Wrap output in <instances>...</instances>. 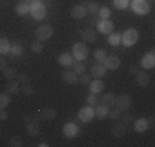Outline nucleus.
<instances>
[{
  "instance_id": "nucleus-1",
  "label": "nucleus",
  "mask_w": 155,
  "mask_h": 147,
  "mask_svg": "<svg viewBox=\"0 0 155 147\" xmlns=\"http://www.w3.org/2000/svg\"><path fill=\"white\" fill-rule=\"evenodd\" d=\"M71 55H73V59L74 61H78V62H84L85 59L88 58V54H89V51H88V47L85 43H82V41H77V43H74L73 47H71Z\"/></svg>"
},
{
  "instance_id": "nucleus-2",
  "label": "nucleus",
  "mask_w": 155,
  "mask_h": 147,
  "mask_svg": "<svg viewBox=\"0 0 155 147\" xmlns=\"http://www.w3.org/2000/svg\"><path fill=\"white\" fill-rule=\"evenodd\" d=\"M137 40H139V32L135 28H129L121 35V43H122L124 47H132V45H135L137 43Z\"/></svg>"
},
{
  "instance_id": "nucleus-3",
  "label": "nucleus",
  "mask_w": 155,
  "mask_h": 147,
  "mask_svg": "<svg viewBox=\"0 0 155 147\" xmlns=\"http://www.w3.org/2000/svg\"><path fill=\"white\" fill-rule=\"evenodd\" d=\"M29 14L35 21H43L47 17V7L43 2H36V3H30V11Z\"/></svg>"
},
{
  "instance_id": "nucleus-4",
  "label": "nucleus",
  "mask_w": 155,
  "mask_h": 147,
  "mask_svg": "<svg viewBox=\"0 0 155 147\" xmlns=\"http://www.w3.org/2000/svg\"><path fill=\"white\" fill-rule=\"evenodd\" d=\"M130 7H132L133 14L139 15V17L147 15L150 11H151V6H150V3L147 0H132Z\"/></svg>"
},
{
  "instance_id": "nucleus-5",
  "label": "nucleus",
  "mask_w": 155,
  "mask_h": 147,
  "mask_svg": "<svg viewBox=\"0 0 155 147\" xmlns=\"http://www.w3.org/2000/svg\"><path fill=\"white\" fill-rule=\"evenodd\" d=\"M35 35H36V37H37V40H40V41H45V40H48V38L52 37V35H54V29H52V26H51V25H48V24H43V25H40V26H38L37 29H36Z\"/></svg>"
},
{
  "instance_id": "nucleus-6",
  "label": "nucleus",
  "mask_w": 155,
  "mask_h": 147,
  "mask_svg": "<svg viewBox=\"0 0 155 147\" xmlns=\"http://www.w3.org/2000/svg\"><path fill=\"white\" fill-rule=\"evenodd\" d=\"M77 117H78V120L81 121V122L84 124H88L91 122L92 120L95 118V110L92 106H84L82 109L78 110V114H77Z\"/></svg>"
},
{
  "instance_id": "nucleus-7",
  "label": "nucleus",
  "mask_w": 155,
  "mask_h": 147,
  "mask_svg": "<svg viewBox=\"0 0 155 147\" xmlns=\"http://www.w3.org/2000/svg\"><path fill=\"white\" fill-rule=\"evenodd\" d=\"M62 133H63L64 138L68 139H74L78 136L80 133V128L76 122H66L62 128Z\"/></svg>"
},
{
  "instance_id": "nucleus-8",
  "label": "nucleus",
  "mask_w": 155,
  "mask_h": 147,
  "mask_svg": "<svg viewBox=\"0 0 155 147\" xmlns=\"http://www.w3.org/2000/svg\"><path fill=\"white\" fill-rule=\"evenodd\" d=\"M115 107L121 112H126V110L130 107L132 105V98L130 95L128 94H124V95H120V96H115V102H114Z\"/></svg>"
},
{
  "instance_id": "nucleus-9",
  "label": "nucleus",
  "mask_w": 155,
  "mask_h": 147,
  "mask_svg": "<svg viewBox=\"0 0 155 147\" xmlns=\"http://www.w3.org/2000/svg\"><path fill=\"white\" fill-rule=\"evenodd\" d=\"M140 65L144 70H151V69L155 68V51L154 50L144 54L140 61Z\"/></svg>"
},
{
  "instance_id": "nucleus-10",
  "label": "nucleus",
  "mask_w": 155,
  "mask_h": 147,
  "mask_svg": "<svg viewBox=\"0 0 155 147\" xmlns=\"http://www.w3.org/2000/svg\"><path fill=\"white\" fill-rule=\"evenodd\" d=\"M96 29L100 35L108 36L110 33H113V30H114V24H113L110 19H99L96 24Z\"/></svg>"
},
{
  "instance_id": "nucleus-11",
  "label": "nucleus",
  "mask_w": 155,
  "mask_h": 147,
  "mask_svg": "<svg viewBox=\"0 0 155 147\" xmlns=\"http://www.w3.org/2000/svg\"><path fill=\"white\" fill-rule=\"evenodd\" d=\"M102 63L107 70H117L121 66V59L115 55H110V56H106Z\"/></svg>"
},
{
  "instance_id": "nucleus-12",
  "label": "nucleus",
  "mask_w": 155,
  "mask_h": 147,
  "mask_svg": "<svg viewBox=\"0 0 155 147\" xmlns=\"http://www.w3.org/2000/svg\"><path fill=\"white\" fill-rule=\"evenodd\" d=\"M81 35V38H82V43H88V44H94L97 41V33L95 32L94 29H84L80 32Z\"/></svg>"
},
{
  "instance_id": "nucleus-13",
  "label": "nucleus",
  "mask_w": 155,
  "mask_h": 147,
  "mask_svg": "<svg viewBox=\"0 0 155 147\" xmlns=\"http://www.w3.org/2000/svg\"><path fill=\"white\" fill-rule=\"evenodd\" d=\"M87 8H85L84 4H76V6L71 7L70 10V15L71 18H74V19H84L85 17H87Z\"/></svg>"
},
{
  "instance_id": "nucleus-14",
  "label": "nucleus",
  "mask_w": 155,
  "mask_h": 147,
  "mask_svg": "<svg viewBox=\"0 0 155 147\" xmlns=\"http://www.w3.org/2000/svg\"><path fill=\"white\" fill-rule=\"evenodd\" d=\"M88 87H89V92L95 94V95H99L104 91V82L102 81V79L91 80V82L88 84Z\"/></svg>"
},
{
  "instance_id": "nucleus-15",
  "label": "nucleus",
  "mask_w": 155,
  "mask_h": 147,
  "mask_svg": "<svg viewBox=\"0 0 155 147\" xmlns=\"http://www.w3.org/2000/svg\"><path fill=\"white\" fill-rule=\"evenodd\" d=\"M148 128H150V121L144 117L137 118V120H135V122H133V129L137 133H144Z\"/></svg>"
},
{
  "instance_id": "nucleus-16",
  "label": "nucleus",
  "mask_w": 155,
  "mask_h": 147,
  "mask_svg": "<svg viewBox=\"0 0 155 147\" xmlns=\"http://www.w3.org/2000/svg\"><path fill=\"white\" fill-rule=\"evenodd\" d=\"M150 80H151V77H150V74L146 73V72H137V73H136L135 81L140 88H146V87H148Z\"/></svg>"
},
{
  "instance_id": "nucleus-17",
  "label": "nucleus",
  "mask_w": 155,
  "mask_h": 147,
  "mask_svg": "<svg viewBox=\"0 0 155 147\" xmlns=\"http://www.w3.org/2000/svg\"><path fill=\"white\" fill-rule=\"evenodd\" d=\"M73 62H74V59H73V55H71L70 52H62L58 55V63L66 69L70 68Z\"/></svg>"
},
{
  "instance_id": "nucleus-18",
  "label": "nucleus",
  "mask_w": 155,
  "mask_h": 147,
  "mask_svg": "<svg viewBox=\"0 0 155 147\" xmlns=\"http://www.w3.org/2000/svg\"><path fill=\"white\" fill-rule=\"evenodd\" d=\"M38 120H45V121H52L56 118V110L47 107V109H43L38 113Z\"/></svg>"
},
{
  "instance_id": "nucleus-19",
  "label": "nucleus",
  "mask_w": 155,
  "mask_h": 147,
  "mask_svg": "<svg viewBox=\"0 0 155 147\" xmlns=\"http://www.w3.org/2000/svg\"><path fill=\"white\" fill-rule=\"evenodd\" d=\"M62 80H63L66 84L73 85V84H76V82L78 81V74L74 73L73 70H64V72H62Z\"/></svg>"
},
{
  "instance_id": "nucleus-20",
  "label": "nucleus",
  "mask_w": 155,
  "mask_h": 147,
  "mask_svg": "<svg viewBox=\"0 0 155 147\" xmlns=\"http://www.w3.org/2000/svg\"><path fill=\"white\" fill-rule=\"evenodd\" d=\"M106 73H107V69L103 66V63H96L91 68V76L95 79H102L106 76Z\"/></svg>"
},
{
  "instance_id": "nucleus-21",
  "label": "nucleus",
  "mask_w": 155,
  "mask_h": 147,
  "mask_svg": "<svg viewBox=\"0 0 155 147\" xmlns=\"http://www.w3.org/2000/svg\"><path fill=\"white\" fill-rule=\"evenodd\" d=\"M95 110V117H97L99 120H104V118L108 117V113H110V107L104 106V105H96V106L94 107Z\"/></svg>"
},
{
  "instance_id": "nucleus-22",
  "label": "nucleus",
  "mask_w": 155,
  "mask_h": 147,
  "mask_svg": "<svg viewBox=\"0 0 155 147\" xmlns=\"http://www.w3.org/2000/svg\"><path fill=\"white\" fill-rule=\"evenodd\" d=\"M26 133L30 138H36L40 133V125L37 124V121H29L26 125Z\"/></svg>"
},
{
  "instance_id": "nucleus-23",
  "label": "nucleus",
  "mask_w": 155,
  "mask_h": 147,
  "mask_svg": "<svg viewBox=\"0 0 155 147\" xmlns=\"http://www.w3.org/2000/svg\"><path fill=\"white\" fill-rule=\"evenodd\" d=\"M29 11H30V3H28V2H19V3L15 6V12H17V15H19V17L28 15Z\"/></svg>"
},
{
  "instance_id": "nucleus-24",
  "label": "nucleus",
  "mask_w": 155,
  "mask_h": 147,
  "mask_svg": "<svg viewBox=\"0 0 155 147\" xmlns=\"http://www.w3.org/2000/svg\"><path fill=\"white\" fill-rule=\"evenodd\" d=\"M19 88H21V85H19V82L17 81V79L10 80L6 84V92L8 95H17L18 92H19Z\"/></svg>"
},
{
  "instance_id": "nucleus-25",
  "label": "nucleus",
  "mask_w": 155,
  "mask_h": 147,
  "mask_svg": "<svg viewBox=\"0 0 155 147\" xmlns=\"http://www.w3.org/2000/svg\"><path fill=\"white\" fill-rule=\"evenodd\" d=\"M125 133H126V125L122 122L115 124L111 128V135L114 138H122V136H125Z\"/></svg>"
},
{
  "instance_id": "nucleus-26",
  "label": "nucleus",
  "mask_w": 155,
  "mask_h": 147,
  "mask_svg": "<svg viewBox=\"0 0 155 147\" xmlns=\"http://www.w3.org/2000/svg\"><path fill=\"white\" fill-rule=\"evenodd\" d=\"M114 102H115V95L113 92H107V94H103L100 96V103L107 107L114 106Z\"/></svg>"
},
{
  "instance_id": "nucleus-27",
  "label": "nucleus",
  "mask_w": 155,
  "mask_h": 147,
  "mask_svg": "<svg viewBox=\"0 0 155 147\" xmlns=\"http://www.w3.org/2000/svg\"><path fill=\"white\" fill-rule=\"evenodd\" d=\"M11 50V41L7 37H0V55H7Z\"/></svg>"
},
{
  "instance_id": "nucleus-28",
  "label": "nucleus",
  "mask_w": 155,
  "mask_h": 147,
  "mask_svg": "<svg viewBox=\"0 0 155 147\" xmlns=\"http://www.w3.org/2000/svg\"><path fill=\"white\" fill-rule=\"evenodd\" d=\"M107 43L113 47H117L121 44V35L120 33H110L107 37Z\"/></svg>"
},
{
  "instance_id": "nucleus-29",
  "label": "nucleus",
  "mask_w": 155,
  "mask_h": 147,
  "mask_svg": "<svg viewBox=\"0 0 155 147\" xmlns=\"http://www.w3.org/2000/svg\"><path fill=\"white\" fill-rule=\"evenodd\" d=\"M18 76L17 70H15L14 68H8V66H6V68L3 69V77L4 79H7L10 81V80H15Z\"/></svg>"
},
{
  "instance_id": "nucleus-30",
  "label": "nucleus",
  "mask_w": 155,
  "mask_h": 147,
  "mask_svg": "<svg viewBox=\"0 0 155 147\" xmlns=\"http://www.w3.org/2000/svg\"><path fill=\"white\" fill-rule=\"evenodd\" d=\"M71 70L74 72V73H77L80 76V74L85 73V70H87V66L82 63V62H78V61H74L73 63H71Z\"/></svg>"
},
{
  "instance_id": "nucleus-31",
  "label": "nucleus",
  "mask_w": 155,
  "mask_h": 147,
  "mask_svg": "<svg viewBox=\"0 0 155 147\" xmlns=\"http://www.w3.org/2000/svg\"><path fill=\"white\" fill-rule=\"evenodd\" d=\"M24 54V47L21 44H18V43H15V44H11V50H10V55L14 56V58H18V56H21Z\"/></svg>"
},
{
  "instance_id": "nucleus-32",
  "label": "nucleus",
  "mask_w": 155,
  "mask_h": 147,
  "mask_svg": "<svg viewBox=\"0 0 155 147\" xmlns=\"http://www.w3.org/2000/svg\"><path fill=\"white\" fill-rule=\"evenodd\" d=\"M85 8H87V12L91 15H97V11H99V4L96 3V2H88V4L85 6Z\"/></svg>"
},
{
  "instance_id": "nucleus-33",
  "label": "nucleus",
  "mask_w": 155,
  "mask_h": 147,
  "mask_svg": "<svg viewBox=\"0 0 155 147\" xmlns=\"http://www.w3.org/2000/svg\"><path fill=\"white\" fill-rule=\"evenodd\" d=\"M106 56H107V54H106V51L103 50V48H96V50L94 51V59L97 63H102Z\"/></svg>"
},
{
  "instance_id": "nucleus-34",
  "label": "nucleus",
  "mask_w": 155,
  "mask_h": 147,
  "mask_svg": "<svg viewBox=\"0 0 155 147\" xmlns=\"http://www.w3.org/2000/svg\"><path fill=\"white\" fill-rule=\"evenodd\" d=\"M30 50H32V52H35V54H41V52H43V50H44L43 41L35 40L32 43V45H30Z\"/></svg>"
},
{
  "instance_id": "nucleus-35",
  "label": "nucleus",
  "mask_w": 155,
  "mask_h": 147,
  "mask_svg": "<svg viewBox=\"0 0 155 147\" xmlns=\"http://www.w3.org/2000/svg\"><path fill=\"white\" fill-rule=\"evenodd\" d=\"M10 103H11V96H10L7 92L6 94H0V110L6 109Z\"/></svg>"
},
{
  "instance_id": "nucleus-36",
  "label": "nucleus",
  "mask_w": 155,
  "mask_h": 147,
  "mask_svg": "<svg viewBox=\"0 0 155 147\" xmlns=\"http://www.w3.org/2000/svg\"><path fill=\"white\" fill-rule=\"evenodd\" d=\"M97 17L100 19H108V18L111 17V10L108 8V7H100L99 11H97Z\"/></svg>"
},
{
  "instance_id": "nucleus-37",
  "label": "nucleus",
  "mask_w": 155,
  "mask_h": 147,
  "mask_svg": "<svg viewBox=\"0 0 155 147\" xmlns=\"http://www.w3.org/2000/svg\"><path fill=\"white\" fill-rule=\"evenodd\" d=\"M19 91L22 92L25 96H32V95L35 94V88L30 85L29 82H26V84H22V87L19 88Z\"/></svg>"
},
{
  "instance_id": "nucleus-38",
  "label": "nucleus",
  "mask_w": 155,
  "mask_h": 147,
  "mask_svg": "<svg viewBox=\"0 0 155 147\" xmlns=\"http://www.w3.org/2000/svg\"><path fill=\"white\" fill-rule=\"evenodd\" d=\"M113 4H114V7L118 10H125L129 7L130 0H113Z\"/></svg>"
},
{
  "instance_id": "nucleus-39",
  "label": "nucleus",
  "mask_w": 155,
  "mask_h": 147,
  "mask_svg": "<svg viewBox=\"0 0 155 147\" xmlns=\"http://www.w3.org/2000/svg\"><path fill=\"white\" fill-rule=\"evenodd\" d=\"M85 102H87L88 106L95 107L97 103H99V98H97V95H95V94H89L87 98H85Z\"/></svg>"
},
{
  "instance_id": "nucleus-40",
  "label": "nucleus",
  "mask_w": 155,
  "mask_h": 147,
  "mask_svg": "<svg viewBox=\"0 0 155 147\" xmlns=\"http://www.w3.org/2000/svg\"><path fill=\"white\" fill-rule=\"evenodd\" d=\"M24 144V140H22V138L21 136H12L11 139H10V142H8V146H11V147H21Z\"/></svg>"
},
{
  "instance_id": "nucleus-41",
  "label": "nucleus",
  "mask_w": 155,
  "mask_h": 147,
  "mask_svg": "<svg viewBox=\"0 0 155 147\" xmlns=\"http://www.w3.org/2000/svg\"><path fill=\"white\" fill-rule=\"evenodd\" d=\"M78 82L81 84V85L88 87V84L91 82V77H89V74H87V73L80 74V76H78Z\"/></svg>"
},
{
  "instance_id": "nucleus-42",
  "label": "nucleus",
  "mask_w": 155,
  "mask_h": 147,
  "mask_svg": "<svg viewBox=\"0 0 155 147\" xmlns=\"http://www.w3.org/2000/svg\"><path fill=\"white\" fill-rule=\"evenodd\" d=\"M108 117L111 118V120H120V117H121V110H118V109L110 110V113H108Z\"/></svg>"
},
{
  "instance_id": "nucleus-43",
  "label": "nucleus",
  "mask_w": 155,
  "mask_h": 147,
  "mask_svg": "<svg viewBox=\"0 0 155 147\" xmlns=\"http://www.w3.org/2000/svg\"><path fill=\"white\" fill-rule=\"evenodd\" d=\"M17 81L19 82V84H26V82H29V77H28V74H25V73L18 74V76H17Z\"/></svg>"
},
{
  "instance_id": "nucleus-44",
  "label": "nucleus",
  "mask_w": 155,
  "mask_h": 147,
  "mask_svg": "<svg viewBox=\"0 0 155 147\" xmlns=\"http://www.w3.org/2000/svg\"><path fill=\"white\" fill-rule=\"evenodd\" d=\"M121 120H122V124H130L132 121H133V117H132L130 114H128V113H126V114H121Z\"/></svg>"
},
{
  "instance_id": "nucleus-45",
  "label": "nucleus",
  "mask_w": 155,
  "mask_h": 147,
  "mask_svg": "<svg viewBox=\"0 0 155 147\" xmlns=\"http://www.w3.org/2000/svg\"><path fill=\"white\" fill-rule=\"evenodd\" d=\"M7 118H8V113H7L4 109H2L0 110V121H6Z\"/></svg>"
},
{
  "instance_id": "nucleus-46",
  "label": "nucleus",
  "mask_w": 155,
  "mask_h": 147,
  "mask_svg": "<svg viewBox=\"0 0 155 147\" xmlns=\"http://www.w3.org/2000/svg\"><path fill=\"white\" fill-rule=\"evenodd\" d=\"M7 66V62L6 59L3 58V55H0V72H3V69Z\"/></svg>"
},
{
  "instance_id": "nucleus-47",
  "label": "nucleus",
  "mask_w": 155,
  "mask_h": 147,
  "mask_svg": "<svg viewBox=\"0 0 155 147\" xmlns=\"http://www.w3.org/2000/svg\"><path fill=\"white\" fill-rule=\"evenodd\" d=\"M99 19H100L99 17H96V15H92V18H91V24L96 25V24H97V21H99Z\"/></svg>"
},
{
  "instance_id": "nucleus-48",
  "label": "nucleus",
  "mask_w": 155,
  "mask_h": 147,
  "mask_svg": "<svg viewBox=\"0 0 155 147\" xmlns=\"http://www.w3.org/2000/svg\"><path fill=\"white\" fill-rule=\"evenodd\" d=\"M129 73H137V69H136L135 65H132L130 68H129Z\"/></svg>"
},
{
  "instance_id": "nucleus-49",
  "label": "nucleus",
  "mask_w": 155,
  "mask_h": 147,
  "mask_svg": "<svg viewBox=\"0 0 155 147\" xmlns=\"http://www.w3.org/2000/svg\"><path fill=\"white\" fill-rule=\"evenodd\" d=\"M38 147H48V143H45V142H41V143H38Z\"/></svg>"
},
{
  "instance_id": "nucleus-50",
  "label": "nucleus",
  "mask_w": 155,
  "mask_h": 147,
  "mask_svg": "<svg viewBox=\"0 0 155 147\" xmlns=\"http://www.w3.org/2000/svg\"><path fill=\"white\" fill-rule=\"evenodd\" d=\"M28 3H36V2H41V0H26Z\"/></svg>"
}]
</instances>
